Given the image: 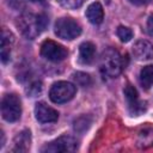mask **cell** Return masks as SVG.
Returning a JSON list of instances; mask_svg holds the SVG:
<instances>
[{
    "mask_svg": "<svg viewBox=\"0 0 153 153\" xmlns=\"http://www.w3.org/2000/svg\"><path fill=\"white\" fill-rule=\"evenodd\" d=\"M17 27L29 39H33L39 36L47 27L48 18L45 14H35V13H23L17 19Z\"/></svg>",
    "mask_w": 153,
    "mask_h": 153,
    "instance_id": "cell-1",
    "label": "cell"
},
{
    "mask_svg": "<svg viewBox=\"0 0 153 153\" xmlns=\"http://www.w3.org/2000/svg\"><path fill=\"white\" fill-rule=\"evenodd\" d=\"M123 68L122 57L114 48H108L102 53L99 61V69L105 78H116Z\"/></svg>",
    "mask_w": 153,
    "mask_h": 153,
    "instance_id": "cell-2",
    "label": "cell"
},
{
    "mask_svg": "<svg viewBox=\"0 0 153 153\" xmlns=\"http://www.w3.org/2000/svg\"><path fill=\"white\" fill-rule=\"evenodd\" d=\"M54 32L59 38L72 41L81 33L80 24L71 17L59 18L54 26Z\"/></svg>",
    "mask_w": 153,
    "mask_h": 153,
    "instance_id": "cell-3",
    "label": "cell"
},
{
    "mask_svg": "<svg viewBox=\"0 0 153 153\" xmlns=\"http://www.w3.org/2000/svg\"><path fill=\"white\" fill-rule=\"evenodd\" d=\"M1 115L7 122H16L22 115V103L17 94H5L1 100Z\"/></svg>",
    "mask_w": 153,
    "mask_h": 153,
    "instance_id": "cell-4",
    "label": "cell"
},
{
    "mask_svg": "<svg viewBox=\"0 0 153 153\" xmlns=\"http://www.w3.org/2000/svg\"><path fill=\"white\" fill-rule=\"evenodd\" d=\"M76 92V87L68 81H57L55 82L50 91H49V97L51 102L56 104H62L68 100H71Z\"/></svg>",
    "mask_w": 153,
    "mask_h": 153,
    "instance_id": "cell-5",
    "label": "cell"
},
{
    "mask_svg": "<svg viewBox=\"0 0 153 153\" xmlns=\"http://www.w3.org/2000/svg\"><path fill=\"white\" fill-rule=\"evenodd\" d=\"M41 55L48 61L59 62V61H63L68 56V51L63 45L51 39H47L41 45Z\"/></svg>",
    "mask_w": 153,
    "mask_h": 153,
    "instance_id": "cell-6",
    "label": "cell"
},
{
    "mask_svg": "<svg viewBox=\"0 0 153 153\" xmlns=\"http://www.w3.org/2000/svg\"><path fill=\"white\" fill-rule=\"evenodd\" d=\"M78 147V142L74 137L69 135H62L54 141L47 143L42 152H49V153H59V152H74Z\"/></svg>",
    "mask_w": 153,
    "mask_h": 153,
    "instance_id": "cell-7",
    "label": "cell"
},
{
    "mask_svg": "<svg viewBox=\"0 0 153 153\" xmlns=\"http://www.w3.org/2000/svg\"><path fill=\"white\" fill-rule=\"evenodd\" d=\"M124 97L127 99V103H128V109H129V112L133 115V116H139L141 115L142 112L146 111V103L140 100L139 99V94H137V91L136 88L131 85V84H127L124 86Z\"/></svg>",
    "mask_w": 153,
    "mask_h": 153,
    "instance_id": "cell-8",
    "label": "cell"
},
{
    "mask_svg": "<svg viewBox=\"0 0 153 153\" xmlns=\"http://www.w3.org/2000/svg\"><path fill=\"white\" fill-rule=\"evenodd\" d=\"M35 115L38 122L41 123H53L59 118V114L55 109L47 105L44 102H39L35 106Z\"/></svg>",
    "mask_w": 153,
    "mask_h": 153,
    "instance_id": "cell-9",
    "label": "cell"
},
{
    "mask_svg": "<svg viewBox=\"0 0 153 153\" xmlns=\"http://www.w3.org/2000/svg\"><path fill=\"white\" fill-rule=\"evenodd\" d=\"M133 56L139 61L151 60L153 57V44L146 39L136 41L131 48Z\"/></svg>",
    "mask_w": 153,
    "mask_h": 153,
    "instance_id": "cell-10",
    "label": "cell"
},
{
    "mask_svg": "<svg viewBox=\"0 0 153 153\" xmlns=\"http://www.w3.org/2000/svg\"><path fill=\"white\" fill-rule=\"evenodd\" d=\"M30 145H31V133L24 129L14 136L11 151L17 153H25L30 149Z\"/></svg>",
    "mask_w": 153,
    "mask_h": 153,
    "instance_id": "cell-11",
    "label": "cell"
},
{
    "mask_svg": "<svg viewBox=\"0 0 153 153\" xmlns=\"http://www.w3.org/2000/svg\"><path fill=\"white\" fill-rule=\"evenodd\" d=\"M86 18L88 19L90 23L98 25L103 22L104 19V11H103V6L99 2H92L87 10H86Z\"/></svg>",
    "mask_w": 153,
    "mask_h": 153,
    "instance_id": "cell-12",
    "label": "cell"
},
{
    "mask_svg": "<svg viewBox=\"0 0 153 153\" xmlns=\"http://www.w3.org/2000/svg\"><path fill=\"white\" fill-rule=\"evenodd\" d=\"M96 55V45L91 42H84L79 47V61L84 65H88L93 61Z\"/></svg>",
    "mask_w": 153,
    "mask_h": 153,
    "instance_id": "cell-13",
    "label": "cell"
},
{
    "mask_svg": "<svg viewBox=\"0 0 153 153\" xmlns=\"http://www.w3.org/2000/svg\"><path fill=\"white\" fill-rule=\"evenodd\" d=\"M14 37L12 32H10L6 29H2V36H1V61L6 63L10 60L11 55V44L13 43Z\"/></svg>",
    "mask_w": 153,
    "mask_h": 153,
    "instance_id": "cell-14",
    "label": "cell"
},
{
    "mask_svg": "<svg viewBox=\"0 0 153 153\" xmlns=\"http://www.w3.org/2000/svg\"><path fill=\"white\" fill-rule=\"evenodd\" d=\"M139 80H140V85L145 90H148L153 85V65L145 66L140 71Z\"/></svg>",
    "mask_w": 153,
    "mask_h": 153,
    "instance_id": "cell-15",
    "label": "cell"
},
{
    "mask_svg": "<svg viewBox=\"0 0 153 153\" xmlns=\"http://www.w3.org/2000/svg\"><path fill=\"white\" fill-rule=\"evenodd\" d=\"M137 146L141 148L153 147V128L142 129L137 135Z\"/></svg>",
    "mask_w": 153,
    "mask_h": 153,
    "instance_id": "cell-16",
    "label": "cell"
},
{
    "mask_svg": "<svg viewBox=\"0 0 153 153\" xmlns=\"http://www.w3.org/2000/svg\"><path fill=\"white\" fill-rule=\"evenodd\" d=\"M116 33H117L118 38H120L122 42H129V41L133 38V31H131L129 27L123 26V25H121V26L117 27Z\"/></svg>",
    "mask_w": 153,
    "mask_h": 153,
    "instance_id": "cell-17",
    "label": "cell"
},
{
    "mask_svg": "<svg viewBox=\"0 0 153 153\" xmlns=\"http://www.w3.org/2000/svg\"><path fill=\"white\" fill-rule=\"evenodd\" d=\"M73 79H74V81L76 82V85H79V86H88L90 84H91V78H90V75L88 74H86V73H82V72H76V73H74V75H73Z\"/></svg>",
    "mask_w": 153,
    "mask_h": 153,
    "instance_id": "cell-18",
    "label": "cell"
},
{
    "mask_svg": "<svg viewBox=\"0 0 153 153\" xmlns=\"http://www.w3.org/2000/svg\"><path fill=\"white\" fill-rule=\"evenodd\" d=\"M62 7L65 8H68V10H75V8H79L82 4H84V0H56Z\"/></svg>",
    "mask_w": 153,
    "mask_h": 153,
    "instance_id": "cell-19",
    "label": "cell"
},
{
    "mask_svg": "<svg viewBox=\"0 0 153 153\" xmlns=\"http://www.w3.org/2000/svg\"><path fill=\"white\" fill-rule=\"evenodd\" d=\"M41 90H42V82L39 80H35V81L30 82V85L26 88V92L29 94H31V96H35V94L39 93Z\"/></svg>",
    "mask_w": 153,
    "mask_h": 153,
    "instance_id": "cell-20",
    "label": "cell"
},
{
    "mask_svg": "<svg viewBox=\"0 0 153 153\" xmlns=\"http://www.w3.org/2000/svg\"><path fill=\"white\" fill-rule=\"evenodd\" d=\"M90 122H91V121L87 122V117H86V116H82V117H80V118H78V120L75 121V123H74V129L78 130V131H84L85 129H87Z\"/></svg>",
    "mask_w": 153,
    "mask_h": 153,
    "instance_id": "cell-21",
    "label": "cell"
},
{
    "mask_svg": "<svg viewBox=\"0 0 153 153\" xmlns=\"http://www.w3.org/2000/svg\"><path fill=\"white\" fill-rule=\"evenodd\" d=\"M147 31H148L149 36L153 37V14H151L148 17V20H147Z\"/></svg>",
    "mask_w": 153,
    "mask_h": 153,
    "instance_id": "cell-22",
    "label": "cell"
},
{
    "mask_svg": "<svg viewBox=\"0 0 153 153\" xmlns=\"http://www.w3.org/2000/svg\"><path fill=\"white\" fill-rule=\"evenodd\" d=\"M131 4H134V5H137V6H142V5H147V4H149L152 0H129Z\"/></svg>",
    "mask_w": 153,
    "mask_h": 153,
    "instance_id": "cell-23",
    "label": "cell"
},
{
    "mask_svg": "<svg viewBox=\"0 0 153 153\" xmlns=\"http://www.w3.org/2000/svg\"><path fill=\"white\" fill-rule=\"evenodd\" d=\"M30 1H32V2H43L44 0H30Z\"/></svg>",
    "mask_w": 153,
    "mask_h": 153,
    "instance_id": "cell-24",
    "label": "cell"
}]
</instances>
